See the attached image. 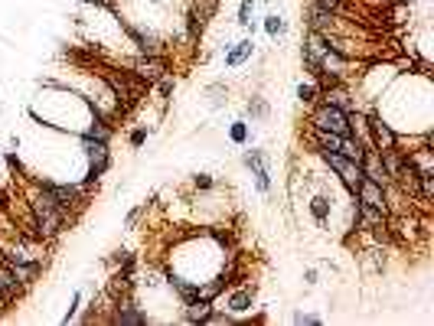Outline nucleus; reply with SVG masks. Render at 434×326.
Masks as SVG:
<instances>
[{"label":"nucleus","instance_id":"1","mask_svg":"<svg viewBox=\"0 0 434 326\" xmlns=\"http://www.w3.org/2000/svg\"><path fill=\"white\" fill-rule=\"evenodd\" d=\"M26 206H30V215H33L36 232H40V241H43V245L56 241L69 225H76L49 196H46V193H40L36 186H33V193H30V199H26Z\"/></svg>","mask_w":434,"mask_h":326},{"label":"nucleus","instance_id":"2","mask_svg":"<svg viewBox=\"0 0 434 326\" xmlns=\"http://www.w3.org/2000/svg\"><path fill=\"white\" fill-rule=\"evenodd\" d=\"M30 186L46 193L72 222H78V215L88 209V189L82 186V183H56V180H49V176H30Z\"/></svg>","mask_w":434,"mask_h":326},{"label":"nucleus","instance_id":"3","mask_svg":"<svg viewBox=\"0 0 434 326\" xmlns=\"http://www.w3.org/2000/svg\"><path fill=\"white\" fill-rule=\"evenodd\" d=\"M102 82L111 88V95L118 98V111L128 114L141 98L147 95V82L134 76V72H115V69H105L102 72Z\"/></svg>","mask_w":434,"mask_h":326},{"label":"nucleus","instance_id":"4","mask_svg":"<svg viewBox=\"0 0 434 326\" xmlns=\"http://www.w3.org/2000/svg\"><path fill=\"white\" fill-rule=\"evenodd\" d=\"M307 124H310V131H330V134L353 138V114L340 111V108H333V104H327V102L310 104Z\"/></svg>","mask_w":434,"mask_h":326},{"label":"nucleus","instance_id":"5","mask_svg":"<svg viewBox=\"0 0 434 326\" xmlns=\"http://www.w3.org/2000/svg\"><path fill=\"white\" fill-rule=\"evenodd\" d=\"M242 167L248 170V176H252V183H255L258 193H262V196H268V193H271V186H274L271 157H268V150H258V147L245 150V154H242Z\"/></svg>","mask_w":434,"mask_h":326},{"label":"nucleus","instance_id":"6","mask_svg":"<svg viewBox=\"0 0 434 326\" xmlns=\"http://www.w3.org/2000/svg\"><path fill=\"white\" fill-rule=\"evenodd\" d=\"M121 26H124V33L131 36V43L137 46L141 56H167V40H163V36H157L153 30H144V26L131 23V20H121Z\"/></svg>","mask_w":434,"mask_h":326},{"label":"nucleus","instance_id":"7","mask_svg":"<svg viewBox=\"0 0 434 326\" xmlns=\"http://www.w3.org/2000/svg\"><path fill=\"white\" fill-rule=\"evenodd\" d=\"M111 317L105 323H115V326H147L151 317H147L144 307H137L134 297H124V301H115L111 303Z\"/></svg>","mask_w":434,"mask_h":326},{"label":"nucleus","instance_id":"8","mask_svg":"<svg viewBox=\"0 0 434 326\" xmlns=\"http://www.w3.org/2000/svg\"><path fill=\"white\" fill-rule=\"evenodd\" d=\"M255 303H258V287L255 284L229 287V294L222 297V310H229L232 317H245L248 310H255Z\"/></svg>","mask_w":434,"mask_h":326},{"label":"nucleus","instance_id":"9","mask_svg":"<svg viewBox=\"0 0 434 326\" xmlns=\"http://www.w3.org/2000/svg\"><path fill=\"white\" fill-rule=\"evenodd\" d=\"M366 134L373 140L375 150H392V147H399V134L392 131V124L382 118V114H366Z\"/></svg>","mask_w":434,"mask_h":326},{"label":"nucleus","instance_id":"10","mask_svg":"<svg viewBox=\"0 0 434 326\" xmlns=\"http://www.w3.org/2000/svg\"><path fill=\"white\" fill-rule=\"evenodd\" d=\"M353 199H359V203H366V206H373V209H382V212H389L392 215V206H389V189L385 186H379V183H373V180H359V186H356V193H353Z\"/></svg>","mask_w":434,"mask_h":326},{"label":"nucleus","instance_id":"11","mask_svg":"<svg viewBox=\"0 0 434 326\" xmlns=\"http://www.w3.org/2000/svg\"><path fill=\"white\" fill-rule=\"evenodd\" d=\"M131 72H134L141 82L153 85L157 78L167 76V56H137L134 66H131Z\"/></svg>","mask_w":434,"mask_h":326},{"label":"nucleus","instance_id":"12","mask_svg":"<svg viewBox=\"0 0 434 326\" xmlns=\"http://www.w3.org/2000/svg\"><path fill=\"white\" fill-rule=\"evenodd\" d=\"M307 212H310V219H314L317 229H324V232H330V219H333V196L330 193H314L310 196V203H307Z\"/></svg>","mask_w":434,"mask_h":326},{"label":"nucleus","instance_id":"13","mask_svg":"<svg viewBox=\"0 0 434 326\" xmlns=\"http://www.w3.org/2000/svg\"><path fill=\"white\" fill-rule=\"evenodd\" d=\"M320 102L333 104V108H340V111H356V98H353V92H349L343 82H336V85H327L320 88Z\"/></svg>","mask_w":434,"mask_h":326},{"label":"nucleus","instance_id":"14","mask_svg":"<svg viewBox=\"0 0 434 326\" xmlns=\"http://www.w3.org/2000/svg\"><path fill=\"white\" fill-rule=\"evenodd\" d=\"M336 20L340 17H333V13L314 7V4H307V10H304V26L314 30V33H336Z\"/></svg>","mask_w":434,"mask_h":326},{"label":"nucleus","instance_id":"15","mask_svg":"<svg viewBox=\"0 0 434 326\" xmlns=\"http://www.w3.org/2000/svg\"><path fill=\"white\" fill-rule=\"evenodd\" d=\"M255 56V40L252 36H245V40H239V43H232V46H225V69H239V66H245L248 59Z\"/></svg>","mask_w":434,"mask_h":326},{"label":"nucleus","instance_id":"16","mask_svg":"<svg viewBox=\"0 0 434 326\" xmlns=\"http://www.w3.org/2000/svg\"><path fill=\"white\" fill-rule=\"evenodd\" d=\"M213 307H216L213 301H203V297H196V301H189V303H183V307H180V320H183V323H189V326H203Z\"/></svg>","mask_w":434,"mask_h":326},{"label":"nucleus","instance_id":"17","mask_svg":"<svg viewBox=\"0 0 434 326\" xmlns=\"http://www.w3.org/2000/svg\"><path fill=\"white\" fill-rule=\"evenodd\" d=\"M307 4H314V7L327 10V13H333V17H346V20H353V23H356V10L349 7L346 0H307Z\"/></svg>","mask_w":434,"mask_h":326},{"label":"nucleus","instance_id":"18","mask_svg":"<svg viewBox=\"0 0 434 326\" xmlns=\"http://www.w3.org/2000/svg\"><path fill=\"white\" fill-rule=\"evenodd\" d=\"M245 114L252 121H268L271 118V104L264 102L262 95H248V102H245Z\"/></svg>","mask_w":434,"mask_h":326},{"label":"nucleus","instance_id":"19","mask_svg":"<svg viewBox=\"0 0 434 326\" xmlns=\"http://www.w3.org/2000/svg\"><path fill=\"white\" fill-rule=\"evenodd\" d=\"M248 138H252V124H248L245 118L232 121V124H229V140H232V144H235V147H245Z\"/></svg>","mask_w":434,"mask_h":326},{"label":"nucleus","instance_id":"20","mask_svg":"<svg viewBox=\"0 0 434 326\" xmlns=\"http://www.w3.org/2000/svg\"><path fill=\"white\" fill-rule=\"evenodd\" d=\"M206 23H209V20H206L199 10L187 7V33H189V40H199V36L206 33Z\"/></svg>","mask_w":434,"mask_h":326},{"label":"nucleus","instance_id":"21","mask_svg":"<svg viewBox=\"0 0 434 326\" xmlns=\"http://www.w3.org/2000/svg\"><path fill=\"white\" fill-rule=\"evenodd\" d=\"M206 95H209V104H213V108H222V104L229 102V85L213 82V85H206Z\"/></svg>","mask_w":434,"mask_h":326},{"label":"nucleus","instance_id":"22","mask_svg":"<svg viewBox=\"0 0 434 326\" xmlns=\"http://www.w3.org/2000/svg\"><path fill=\"white\" fill-rule=\"evenodd\" d=\"M284 30H288L284 17H278V13H268V17H264V33L271 36V40H281Z\"/></svg>","mask_w":434,"mask_h":326},{"label":"nucleus","instance_id":"23","mask_svg":"<svg viewBox=\"0 0 434 326\" xmlns=\"http://www.w3.org/2000/svg\"><path fill=\"white\" fill-rule=\"evenodd\" d=\"M298 102L300 104H317L320 102V88H317L314 82H300L298 85Z\"/></svg>","mask_w":434,"mask_h":326},{"label":"nucleus","instance_id":"24","mask_svg":"<svg viewBox=\"0 0 434 326\" xmlns=\"http://www.w3.org/2000/svg\"><path fill=\"white\" fill-rule=\"evenodd\" d=\"M291 323L294 326H320L324 317H320V313H310V310H294V313H291Z\"/></svg>","mask_w":434,"mask_h":326},{"label":"nucleus","instance_id":"25","mask_svg":"<svg viewBox=\"0 0 434 326\" xmlns=\"http://www.w3.org/2000/svg\"><path fill=\"white\" fill-rule=\"evenodd\" d=\"M189 186H193L196 193H209V189H216V176L213 173H193V176H189Z\"/></svg>","mask_w":434,"mask_h":326},{"label":"nucleus","instance_id":"26","mask_svg":"<svg viewBox=\"0 0 434 326\" xmlns=\"http://www.w3.org/2000/svg\"><path fill=\"white\" fill-rule=\"evenodd\" d=\"M147 138H151L147 124H141V128H131V131H128V144H131V150H141V147L147 144Z\"/></svg>","mask_w":434,"mask_h":326},{"label":"nucleus","instance_id":"27","mask_svg":"<svg viewBox=\"0 0 434 326\" xmlns=\"http://www.w3.org/2000/svg\"><path fill=\"white\" fill-rule=\"evenodd\" d=\"M252 13H255V0H242V4H239V13H235V23L252 30Z\"/></svg>","mask_w":434,"mask_h":326},{"label":"nucleus","instance_id":"28","mask_svg":"<svg viewBox=\"0 0 434 326\" xmlns=\"http://www.w3.org/2000/svg\"><path fill=\"white\" fill-rule=\"evenodd\" d=\"M153 85H157V95H160V102H170V98H173V92H177V82H173L170 76L157 78Z\"/></svg>","mask_w":434,"mask_h":326},{"label":"nucleus","instance_id":"29","mask_svg":"<svg viewBox=\"0 0 434 326\" xmlns=\"http://www.w3.org/2000/svg\"><path fill=\"white\" fill-rule=\"evenodd\" d=\"M147 209H151V203H141V206H134L128 215H124V229H137V222L147 215Z\"/></svg>","mask_w":434,"mask_h":326},{"label":"nucleus","instance_id":"30","mask_svg":"<svg viewBox=\"0 0 434 326\" xmlns=\"http://www.w3.org/2000/svg\"><path fill=\"white\" fill-rule=\"evenodd\" d=\"M78 307H82V291L72 294V301H69V310L62 313V323H72V320L78 317Z\"/></svg>","mask_w":434,"mask_h":326},{"label":"nucleus","instance_id":"31","mask_svg":"<svg viewBox=\"0 0 434 326\" xmlns=\"http://www.w3.org/2000/svg\"><path fill=\"white\" fill-rule=\"evenodd\" d=\"M304 284H307V287H317V284H320V271H317V267H307V271H304Z\"/></svg>","mask_w":434,"mask_h":326},{"label":"nucleus","instance_id":"32","mask_svg":"<svg viewBox=\"0 0 434 326\" xmlns=\"http://www.w3.org/2000/svg\"><path fill=\"white\" fill-rule=\"evenodd\" d=\"M7 167L10 170H17V173H23V163H20V157L13 154V150H7Z\"/></svg>","mask_w":434,"mask_h":326},{"label":"nucleus","instance_id":"33","mask_svg":"<svg viewBox=\"0 0 434 326\" xmlns=\"http://www.w3.org/2000/svg\"><path fill=\"white\" fill-rule=\"evenodd\" d=\"M264 4H271V0H264Z\"/></svg>","mask_w":434,"mask_h":326}]
</instances>
